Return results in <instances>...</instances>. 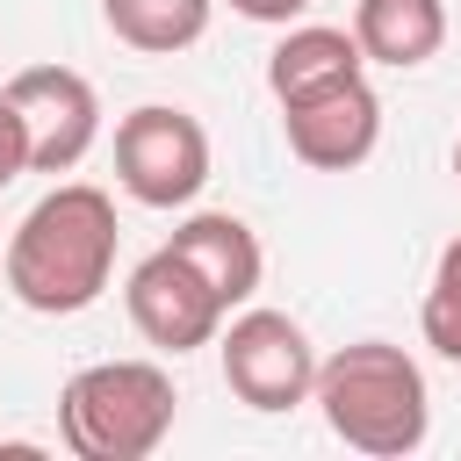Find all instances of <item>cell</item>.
I'll return each instance as SVG.
<instances>
[{
    "label": "cell",
    "instance_id": "1",
    "mask_svg": "<svg viewBox=\"0 0 461 461\" xmlns=\"http://www.w3.org/2000/svg\"><path fill=\"white\" fill-rule=\"evenodd\" d=\"M115 202L86 180L50 187L7 238L0 252V281L22 310L36 317H79L101 303L108 274H115Z\"/></svg>",
    "mask_w": 461,
    "mask_h": 461
},
{
    "label": "cell",
    "instance_id": "15",
    "mask_svg": "<svg viewBox=\"0 0 461 461\" xmlns=\"http://www.w3.org/2000/svg\"><path fill=\"white\" fill-rule=\"evenodd\" d=\"M317 0H230V14H245V22H274V29H288V22H303Z\"/></svg>",
    "mask_w": 461,
    "mask_h": 461
},
{
    "label": "cell",
    "instance_id": "5",
    "mask_svg": "<svg viewBox=\"0 0 461 461\" xmlns=\"http://www.w3.org/2000/svg\"><path fill=\"white\" fill-rule=\"evenodd\" d=\"M216 353H223V389L238 403H252V411H295V403H310L317 346H310V331L288 310H238L216 331Z\"/></svg>",
    "mask_w": 461,
    "mask_h": 461
},
{
    "label": "cell",
    "instance_id": "3",
    "mask_svg": "<svg viewBox=\"0 0 461 461\" xmlns=\"http://www.w3.org/2000/svg\"><path fill=\"white\" fill-rule=\"evenodd\" d=\"M173 375L158 360H94L58 389V439L79 461H144L173 432Z\"/></svg>",
    "mask_w": 461,
    "mask_h": 461
},
{
    "label": "cell",
    "instance_id": "2",
    "mask_svg": "<svg viewBox=\"0 0 461 461\" xmlns=\"http://www.w3.org/2000/svg\"><path fill=\"white\" fill-rule=\"evenodd\" d=\"M310 396H317L331 439H346L353 454H375V461H403L432 432L425 367L403 346H389V339H353L331 360H317Z\"/></svg>",
    "mask_w": 461,
    "mask_h": 461
},
{
    "label": "cell",
    "instance_id": "6",
    "mask_svg": "<svg viewBox=\"0 0 461 461\" xmlns=\"http://www.w3.org/2000/svg\"><path fill=\"white\" fill-rule=\"evenodd\" d=\"M0 94L22 115L29 173H72L94 151V137H101V94H94L86 72H72V65H22Z\"/></svg>",
    "mask_w": 461,
    "mask_h": 461
},
{
    "label": "cell",
    "instance_id": "9",
    "mask_svg": "<svg viewBox=\"0 0 461 461\" xmlns=\"http://www.w3.org/2000/svg\"><path fill=\"white\" fill-rule=\"evenodd\" d=\"M166 245H173V252L209 281V295H216L223 310L252 303V288H259V274H267V252H259L252 223H245V216H230V209H194Z\"/></svg>",
    "mask_w": 461,
    "mask_h": 461
},
{
    "label": "cell",
    "instance_id": "16",
    "mask_svg": "<svg viewBox=\"0 0 461 461\" xmlns=\"http://www.w3.org/2000/svg\"><path fill=\"white\" fill-rule=\"evenodd\" d=\"M454 180H461V137H454Z\"/></svg>",
    "mask_w": 461,
    "mask_h": 461
},
{
    "label": "cell",
    "instance_id": "11",
    "mask_svg": "<svg viewBox=\"0 0 461 461\" xmlns=\"http://www.w3.org/2000/svg\"><path fill=\"white\" fill-rule=\"evenodd\" d=\"M353 43L367 65L418 72L447 43V0H353Z\"/></svg>",
    "mask_w": 461,
    "mask_h": 461
},
{
    "label": "cell",
    "instance_id": "7",
    "mask_svg": "<svg viewBox=\"0 0 461 461\" xmlns=\"http://www.w3.org/2000/svg\"><path fill=\"white\" fill-rule=\"evenodd\" d=\"M122 303H130V324L158 346V353H194V346H216V331H223V303L209 295V281L173 252V245H158L151 259H137L130 267V288H122Z\"/></svg>",
    "mask_w": 461,
    "mask_h": 461
},
{
    "label": "cell",
    "instance_id": "10",
    "mask_svg": "<svg viewBox=\"0 0 461 461\" xmlns=\"http://www.w3.org/2000/svg\"><path fill=\"white\" fill-rule=\"evenodd\" d=\"M367 58L353 43V29H324V22H295L274 50H267V94L288 108V101H310V94H331L346 79H360Z\"/></svg>",
    "mask_w": 461,
    "mask_h": 461
},
{
    "label": "cell",
    "instance_id": "14",
    "mask_svg": "<svg viewBox=\"0 0 461 461\" xmlns=\"http://www.w3.org/2000/svg\"><path fill=\"white\" fill-rule=\"evenodd\" d=\"M29 173V137H22V115H14V101L0 94V187H14Z\"/></svg>",
    "mask_w": 461,
    "mask_h": 461
},
{
    "label": "cell",
    "instance_id": "4",
    "mask_svg": "<svg viewBox=\"0 0 461 461\" xmlns=\"http://www.w3.org/2000/svg\"><path fill=\"white\" fill-rule=\"evenodd\" d=\"M115 180L144 209H187L209 187V130L166 101L130 108L115 122Z\"/></svg>",
    "mask_w": 461,
    "mask_h": 461
},
{
    "label": "cell",
    "instance_id": "13",
    "mask_svg": "<svg viewBox=\"0 0 461 461\" xmlns=\"http://www.w3.org/2000/svg\"><path fill=\"white\" fill-rule=\"evenodd\" d=\"M418 324H425V346L461 367V238H447V252L432 267V288L418 303Z\"/></svg>",
    "mask_w": 461,
    "mask_h": 461
},
{
    "label": "cell",
    "instance_id": "12",
    "mask_svg": "<svg viewBox=\"0 0 461 461\" xmlns=\"http://www.w3.org/2000/svg\"><path fill=\"white\" fill-rule=\"evenodd\" d=\"M216 0H101V22L115 29V43L144 50V58H173L187 43H202Z\"/></svg>",
    "mask_w": 461,
    "mask_h": 461
},
{
    "label": "cell",
    "instance_id": "8",
    "mask_svg": "<svg viewBox=\"0 0 461 461\" xmlns=\"http://www.w3.org/2000/svg\"><path fill=\"white\" fill-rule=\"evenodd\" d=\"M281 130H288V151L310 166V173H353L375 158L382 144V101L360 79L331 86V94H310V101H288L281 108Z\"/></svg>",
    "mask_w": 461,
    "mask_h": 461
}]
</instances>
